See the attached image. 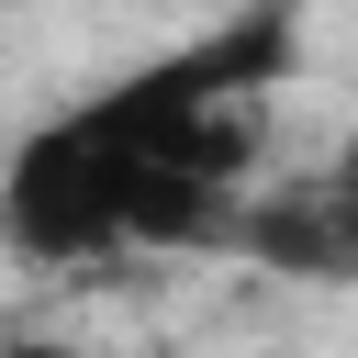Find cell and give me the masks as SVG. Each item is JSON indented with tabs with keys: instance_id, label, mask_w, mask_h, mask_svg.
I'll return each mask as SVG.
<instances>
[{
	"instance_id": "cell-1",
	"label": "cell",
	"mask_w": 358,
	"mask_h": 358,
	"mask_svg": "<svg viewBox=\"0 0 358 358\" xmlns=\"http://www.w3.org/2000/svg\"><path fill=\"white\" fill-rule=\"evenodd\" d=\"M0 246L34 268H101L134 257L123 246V190H112V145L67 112H45L11 157H0Z\"/></svg>"
},
{
	"instance_id": "cell-2",
	"label": "cell",
	"mask_w": 358,
	"mask_h": 358,
	"mask_svg": "<svg viewBox=\"0 0 358 358\" xmlns=\"http://www.w3.org/2000/svg\"><path fill=\"white\" fill-rule=\"evenodd\" d=\"M235 257L291 268V280H358V224H347V201H336L324 179H280V190H257V179H246Z\"/></svg>"
},
{
	"instance_id": "cell-3",
	"label": "cell",
	"mask_w": 358,
	"mask_h": 358,
	"mask_svg": "<svg viewBox=\"0 0 358 358\" xmlns=\"http://www.w3.org/2000/svg\"><path fill=\"white\" fill-rule=\"evenodd\" d=\"M324 190H336V201H347V224H358V145H347V157L324 168Z\"/></svg>"
}]
</instances>
